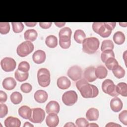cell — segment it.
Wrapping results in <instances>:
<instances>
[{
    "mask_svg": "<svg viewBox=\"0 0 127 127\" xmlns=\"http://www.w3.org/2000/svg\"><path fill=\"white\" fill-rule=\"evenodd\" d=\"M10 30V25L8 22L0 23V33L1 34H6Z\"/></svg>",
    "mask_w": 127,
    "mask_h": 127,
    "instance_id": "37",
    "label": "cell"
},
{
    "mask_svg": "<svg viewBox=\"0 0 127 127\" xmlns=\"http://www.w3.org/2000/svg\"><path fill=\"white\" fill-rule=\"evenodd\" d=\"M25 25L27 26H28V27H34L35 25H36L37 23L36 22H28V23L27 22H25Z\"/></svg>",
    "mask_w": 127,
    "mask_h": 127,
    "instance_id": "48",
    "label": "cell"
},
{
    "mask_svg": "<svg viewBox=\"0 0 127 127\" xmlns=\"http://www.w3.org/2000/svg\"><path fill=\"white\" fill-rule=\"evenodd\" d=\"M75 123L76 126L78 127H87L89 124L88 122L86 119L84 118H78L76 121Z\"/></svg>",
    "mask_w": 127,
    "mask_h": 127,
    "instance_id": "39",
    "label": "cell"
},
{
    "mask_svg": "<svg viewBox=\"0 0 127 127\" xmlns=\"http://www.w3.org/2000/svg\"><path fill=\"white\" fill-rule=\"evenodd\" d=\"M39 26L43 29H48L49 28L52 24V22H40Z\"/></svg>",
    "mask_w": 127,
    "mask_h": 127,
    "instance_id": "45",
    "label": "cell"
},
{
    "mask_svg": "<svg viewBox=\"0 0 127 127\" xmlns=\"http://www.w3.org/2000/svg\"><path fill=\"white\" fill-rule=\"evenodd\" d=\"M8 113V108L7 106L2 103L0 104V118H2L4 117Z\"/></svg>",
    "mask_w": 127,
    "mask_h": 127,
    "instance_id": "41",
    "label": "cell"
},
{
    "mask_svg": "<svg viewBox=\"0 0 127 127\" xmlns=\"http://www.w3.org/2000/svg\"><path fill=\"white\" fill-rule=\"evenodd\" d=\"M71 30L70 28L65 27L62 28L59 33V42H68L71 41Z\"/></svg>",
    "mask_w": 127,
    "mask_h": 127,
    "instance_id": "10",
    "label": "cell"
},
{
    "mask_svg": "<svg viewBox=\"0 0 127 127\" xmlns=\"http://www.w3.org/2000/svg\"><path fill=\"white\" fill-rule=\"evenodd\" d=\"M113 40L117 45L123 44L125 41V34L121 31H117L113 35Z\"/></svg>",
    "mask_w": 127,
    "mask_h": 127,
    "instance_id": "25",
    "label": "cell"
},
{
    "mask_svg": "<svg viewBox=\"0 0 127 127\" xmlns=\"http://www.w3.org/2000/svg\"><path fill=\"white\" fill-rule=\"evenodd\" d=\"M116 25V22H102V24L98 29L97 33L102 37H108L111 35L112 30L114 29Z\"/></svg>",
    "mask_w": 127,
    "mask_h": 127,
    "instance_id": "5",
    "label": "cell"
},
{
    "mask_svg": "<svg viewBox=\"0 0 127 127\" xmlns=\"http://www.w3.org/2000/svg\"><path fill=\"white\" fill-rule=\"evenodd\" d=\"M95 68L94 66H89L86 68L84 71L83 76L84 79L88 82H91L97 79V77L95 74Z\"/></svg>",
    "mask_w": 127,
    "mask_h": 127,
    "instance_id": "11",
    "label": "cell"
},
{
    "mask_svg": "<svg viewBox=\"0 0 127 127\" xmlns=\"http://www.w3.org/2000/svg\"><path fill=\"white\" fill-rule=\"evenodd\" d=\"M45 117V113L43 109L40 108L32 109V114L30 121L33 123H41Z\"/></svg>",
    "mask_w": 127,
    "mask_h": 127,
    "instance_id": "7",
    "label": "cell"
},
{
    "mask_svg": "<svg viewBox=\"0 0 127 127\" xmlns=\"http://www.w3.org/2000/svg\"><path fill=\"white\" fill-rule=\"evenodd\" d=\"M88 81L85 79L84 78L83 79H81L80 80H79L78 81H77L76 83V87L77 88V89L79 90V89L81 88V87L82 86H83L84 84L88 83Z\"/></svg>",
    "mask_w": 127,
    "mask_h": 127,
    "instance_id": "43",
    "label": "cell"
},
{
    "mask_svg": "<svg viewBox=\"0 0 127 127\" xmlns=\"http://www.w3.org/2000/svg\"><path fill=\"white\" fill-rule=\"evenodd\" d=\"M110 105L111 110L114 112H119L122 109L123 106L122 100L117 97H115L111 99Z\"/></svg>",
    "mask_w": 127,
    "mask_h": 127,
    "instance_id": "14",
    "label": "cell"
},
{
    "mask_svg": "<svg viewBox=\"0 0 127 127\" xmlns=\"http://www.w3.org/2000/svg\"><path fill=\"white\" fill-rule=\"evenodd\" d=\"M18 114L20 117L24 119L29 120L31 116L32 109L27 106L24 105L20 107L18 109Z\"/></svg>",
    "mask_w": 127,
    "mask_h": 127,
    "instance_id": "19",
    "label": "cell"
},
{
    "mask_svg": "<svg viewBox=\"0 0 127 127\" xmlns=\"http://www.w3.org/2000/svg\"><path fill=\"white\" fill-rule=\"evenodd\" d=\"M60 46L61 48L63 49H66L69 48L71 45V41L68 42H59Z\"/></svg>",
    "mask_w": 127,
    "mask_h": 127,
    "instance_id": "46",
    "label": "cell"
},
{
    "mask_svg": "<svg viewBox=\"0 0 127 127\" xmlns=\"http://www.w3.org/2000/svg\"><path fill=\"white\" fill-rule=\"evenodd\" d=\"M110 58H115V54L113 50H107L101 53V59L103 63H105Z\"/></svg>",
    "mask_w": 127,
    "mask_h": 127,
    "instance_id": "32",
    "label": "cell"
},
{
    "mask_svg": "<svg viewBox=\"0 0 127 127\" xmlns=\"http://www.w3.org/2000/svg\"><path fill=\"white\" fill-rule=\"evenodd\" d=\"M46 55L44 51L38 50L36 51L32 55L34 62L37 64H41L44 63L46 60Z\"/></svg>",
    "mask_w": 127,
    "mask_h": 127,
    "instance_id": "13",
    "label": "cell"
},
{
    "mask_svg": "<svg viewBox=\"0 0 127 127\" xmlns=\"http://www.w3.org/2000/svg\"><path fill=\"white\" fill-rule=\"evenodd\" d=\"M37 79L39 84L41 87L48 86L51 81V75L49 70L46 68H40L37 72Z\"/></svg>",
    "mask_w": 127,
    "mask_h": 127,
    "instance_id": "3",
    "label": "cell"
},
{
    "mask_svg": "<svg viewBox=\"0 0 127 127\" xmlns=\"http://www.w3.org/2000/svg\"><path fill=\"white\" fill-rule=\"evenodd\" d=\"M106 66L109 69L112 70L113 68L118 65V62L115 58H110L105 62Z\"/></svg>",
    "mask_w": 127,
    "mask_h": 127,
    "instance_id": "34",
    "label": "cell"
},
{
    "mask_svg": "<svg viewBox=\"0 0 127 127\" xmlns=\"http://www.w3.org/2000/svg\"><path fill=\"white\" fill-rule=\"evenodd\" d=\"M55 24L56 26H57V27H63L65 25V22H55Z\"/></svg>",
    "mask_w": 127,
    "mask_h": 127,
    "instance_id": "49",
    "label": "cell"
},
{
    "mask_svg": "<svg viewBox=\"0 0 127 127\" xmlns=\"http://www.w3.org/2000/svg\"><path fill=\"white\" fill-rule=\"evenodd\" d=\"M60 107L58 102L56 101H50L46 106V111L48 114L51 113L58 114L60 112Z\"/></svg>",
    "mask_w": 127,
    "mask_h": 127,
    "instance_id": "12",
    "label": "cell"
},
{
    "mask_svg": "<svg viewBox=\"0 0 127 127\" xmlns=\"http://www.w3.org/2000/svg\"><path fill=\"white\" fill-rule=\"evenodd\" d=\"M121 127V126L119 125V124H115L114 123H109L108 124H107L106 125V127Z\"/></svg>",
    "mask_w": 127,
    "mask_h": 127,
    "instance_id": "47",
    "label": "cell"
},
{
    "mask_svg": "<svg viewBox=\"0 0 127 127\" xmlns=\"http://www.w3.org/2000/svg\"><path fill=\"white\" fill-rule=\"evenodd\" d=\"M112 70L113 71L114 76L118 78H122L124 77L125 75V69L119 64L115 66Z\"/></svg>",
    "mask_w": 127,
    "mask_h": 127,
    "instance_id": "28",
    "label": "cell"
},
{
    "mask_svg": "<svg viewBox=\"0 0 127 127\" xmlns=\"http://www.w3.org/2000/svg\"><path fill=\"white\" fill-rule=\"evenodd\" d=\"M0 65L2 69L5 72H10L14 70L16 66L15 60L10 57H5L2 59L0 62Z\"/></svg>",
    "mask_w": 127,
    "mask_h": 127,
    "instance_id": "8",
    "label": "cell"
},
{
    "mask_svg": "<svg viewBox=\"0 0 127 127\" xmlns=\"http://www.w3.org/2000/svg\"><path fill=\"white\" fill-rule=\"evenodd\" d=\"M119 25H120V26H122V27H126L127 25V24L124 25V23H119Z\"/></svg>",
    "mask_w": 127,
    "mask_h": 127,
    "instance_id": "53",
    "label": "cell"
},
{
    "mask_svg": "<svg viewBox=\"0 0 127 127\" xmlns=\"http://www.w3.org/2000/svg\"><path fill=\"white\" fill-rule=\"evenodd\" d=\"M87 127H98V125L95 123H91V124H88Z\"/></svg>",
    "mask_w": 127,
    "mask_h": 127,
    "instance_id": "52",
    "label": "cell"
},
{
    "mask_svg": "<svg viewBox=\"0 0 127 127\" xmlns=\"http://www.w3.org/2000/svg\"><path fill=\"white\" fill-rule=\"evenodd\" d=\"M95 74L97 78L103 79L107 76L108 74V71L104 66L99 65L95 68Z\"/></svg>",
    "mask_w": 127,
    "mask_h": 127,
    "instance_id": "22",
    "label": "cell"
},
{
    "mask_svg": "<svg viewBox=\"0 0 127 127\" xmlns=\"http://www.w3.org/2000/svg\"><path fill=\"white\" fill-rule=\"evenodd\" d=\"M81 96L84 98H94L97 96L99 94V90L98 88L89 83L84 84L79 89Z\"/></svg>",
    "mask_w": 127,
    "mask_h": 127,
    "instance_id": "2",
    "label": "cell"
},
{
    "mask_svg": "<svg viewBox=\"0 0 127 127\" xmlns=\"http://www.w3.org/2000/svg\"><path fill=\"white\" fill-rule=\"evenodd\" d=\"M57 84L60 89H66L70 86L71 82L67 77L63 76L57 79Z\"/></svg>",
    "mask_w": 127,
    "mask_h": 127,
    "instance_id": "18",
    "label": "cell"
},
{
    "mask_svg": "<svg viewBox=\"0 0 127 127\" xmlns=\"http://www.w3.org/2000/svg\"><path fill=\"white\" fill-rule=\"evenodd\" d=\"M105 93L113 97H117L119 95V93L116 90V85L114 83L109 84L107 86Z\"/></svg>",
    "mask_w": 127,
    "mask_h": 127,
    "instance_id": "31",
    "label": "cell"
},
{
    "mask_svg": "<svg viewBox=\"0 0 127 127\" xmlns=\"http://www.w3.org/2000/svg\"><path fill=\"white\" fill-rule=\"evenodd\" d=\"M116 90L119 94L127 96V84L125 82H120L116 85Z\"/></svg>",
    "mask_w": 127,
    "mask_h": 127,
    "instance_id": "27",
    "label": "cell"
},
{
    "mask_svg": "<svg viewBox=\"0 0 127 127\" xmlns=\"http://www.w3.org/2000/svg\"><path fill=\"white\" fill-rule=\"evenodd\" d=\"M100 42L96 37H89L85 38L82 42L83 51L88 54L95 53L99 47Z\"/></svg>",
    "mask_w": 127,
    "mask_h": 127,
    "instance_id": "1",
    "label": "cell"
},
{
    "mask_svg": "<svg viewBox=\"0 0 127 127\" xmlns=\"http://www.w3.org/2000/svg\"><path fill=\"white\" fill-rule=\"evenodd\" d=\"M29 69L30 64L28 62L26 61H23L20 62L18 66V69L23 72H28Z\"/></svg>",
    "mask_w": 127,
    "mask_h": 127,
    "instance_id": "36",
    "label": "cell"
},
{
    "mask_svg": "<svg viewBox=\"0 0 127 127\" xmlns=\"http://www.w3.org/2000/svg\"><path fill=\"white\" fill-rule=\"evenodd\" d=\"M114 83L113 81L110 79H105L102 83V89L103 90V91L105 93V91H106V88L107 87V86L111 84V83Z\"/></svg>",
    "mask_w": 127,
    "mask_h": 127,
    "instance_id": "42",
    "label": "cell"
},
{
    "mask_svg": "<svg viewBox=\"0 0 127 127\" xmlns=\"http://www.w3.org/2000/svg\"><path fill=\"white\" fill-rule=\"evenodd\" d=\"M78 96L74 90L65 92L62 96L63 102L66 106H70L74 105L77 101Z\"/></svg>",
    "mask_w": 127,
    "mask_h": 127,
    "instance_id": "6",
    "label": "cell"
},
{
    "mask_svg": "<svg viewBox=\"0 0 127 127\" xmlns=\"http://www.w3.org/2000/svg\"><path fill=\"white\" fill-rule=\"evenodd\" d=\"M119 119L124 125H127V111L126 110L122 111L119 114Z\"/></svg>",
    "mask_w": 127,
    "mask_h": 127,
    "instance_id": "38",
    "label": "cell"
},
{
    "mask_svg": "<svg viewBox=\"0 0 127 127\" xmlns=\"http://www.w3.org/2000/svg\"><path fill=\"white\" fill-rule=\"evenodd\" d=\"M35 101L39 103H43L45 102L48 97V93L43 90H38L36 91L34 95Z\"/></svg>",
    "mask_w": 127,
    "mask_h": 127,
    "instance_id": "16",
    "label": "cell"
},
{
    "mask_svg": "<svg viewBox=\"0 0 127 127\" xmlns=\"http://www.w3.org/2000/svg\"><path fill=\"white\" fill-rule=\"evenodd\" d=\"M7 95L4 91L0 90V102L4 103L7 100Z\"/></svg>",
    "mask_w": 127,
    "mask_h": 127,
    "instance_id": "44",
    "label": "cell"
},
{
    "mask_svg": "<svg viewBox=\"0 0 127 127\" xmlns=\"http://www.w3.org/2000/svg\"><path fill=\"white\" fill-rule=\"evenodd\" d=\"M32 89V86L29 83H23L20 86L21 91L25 93H28L30 92Z\"/></svg>",
    "mask_w": 127,
    "mask_h": 127,
    "instance_id": "40",
    "label": "cell"
},
{
    "mask_svg": "<svg viewBox=\"0 0 127 127\" xmlns=\"http://www.w3.org/2000/svg\"><path fill=\"white\" fill-rule=\"evenodd\" d=\"M14 76L17 81L19 82H22L28 79L29 76V73L28 72H23L17 69L15 71Z\"/></svg>",
    "mask_w": 127,
    "mask_h": 127,
    "instance_id": "29",
    "label": "cell"
},
{
    "mask_svg": "<svg viewBox=\"0 0 127 127\" xmlns=\"http://www.w3.org/2000/svg\"><path fill=\"white\" fill-rule=\"evenodd\" d=\"M16 84L17 83L15 80L11 77L5 78L2 81V86L7 90L13 89L16 86Z\"/></svg>",
    "mask_w": 127,
    "mask_h": 127,
    "instance_id": "20",
    "label": "cell"
},
{
    "mask_svg": "<svg viewBox=\"0 0 127 127\" xmlns=\"http://www.w3.org/2000/svg\"><path fill=\"white\" fill-rule=\"evenodd\" d=\"M86 38V34L84 32L80 29L76 30L74 33V39L78 43L81 44Z\"/></svg>",
    "mask_w": 127,
    "mask_h": 127,
    "instance_id": "26",
    "label": "cell"
},
{
    "mask_svg": "<svg viewBox=\"0 0 127 127\" xmlns=\"http://www.w3.org/2000/svg\"><path fill=\"white\" fill-rule=\"evenodd\" d=\"M4 126L5 127H19L21 126V121L16 117L9 116L4 121Z\"/></svg>",
    "mask_w": 127,
    "mask_h": 127,
    "instance_id": "17",
    "label": "cell"
},
{
    "mask_svg": "<svg viewBox=\"0 0 127 127\" xmlns=\"http://www.w3.org/2000/svg\"><path fill=\"white\" fill-rule=\"evenodd\" d=\"M114 48V43L111 40H105L102 42L101 50L103 52L107 50H113Z\"/></svg>",
    "mask_w": 127,
    "mask_h": 127,
    "instance_id": "33",
    "label": "cell"
},
{
    "mask_svg": "<svg viewBox=\"0 0 127 127\" xmlns=\"http://www.w3.org/2000/svg\"><path fill=\"white\" fill-rule=\"evenodd\" d=\"M76 126H75V125H74L73 123H71V122H69V123H67L64 126V127H76Z\"/></svg>",
    "mask_w": 127,
    "mask_h": 127,
    "instance_id": "50",
    "label": "cell"
},
{
    "mask_svg": "<svg viewBox=\"0 0 127 127\" xmlns=\"http://www.w3.org/2000/svg\"><path fill=\"white\" fill-rule=\"evenodd\" d=\"M38 33L35 29H28L27 30L24 34V39L26 41L33 42L34 41L37 37Z\"/></svg>",
    "mask_w": 127,
    "mask_h": 127,
    "instance_id": "23",
    "label": "cell"
},
{
    "mask_svg": "<svg viewBox=\"0 0 127 127\" xmlns=\"http://www.w3.org/2000/svg\"><path fill=\"white\" fill-rule=\"evenodd\" d=\"M82 70L78 65H73L69 67L67 72L68 76L73 81H76L81 78Z\"/></svg>",
    "mask_w": 127,
    "mask_h": 127,
    "instance_id": "9",
    "label": "cell"
},
{
    "mask_svg": "<svg viewBox=\"0 0 127 127\" xmlns=\"http://www.w3.org/2000/svg\"><path fill=\"white\" fill-rule=\"evenodd\" d=\"M98 110L95 108H91L86 113V118L89 121H97L99 118Z\"/></svg>",
    "mask_w": 127,
    "mask_h": 127,
    "instance_id": "21",
    "label": "cell"
},
{
    "mask_svg": "<svg viewBox=\"0 0 127 127\" xmlns=\"http://www.w3.org/2000/svg\"><path fill=\"white\" fill-rule=\"evenodd\" d=\"M47 125L49 127H55L59 123V118L57 114L51 113L48 114L46 119Z\"/></svg>",
    "mask_w": 127,
    "mask_h": 127,
    "instance_id": "15",
    "label": "cell"
},
{
    "mask_svg": "<svg viewBox=\"0 0 127 127\" xmlns=\"http://www.w3.org/2000/svg\"><path fill=\"white\" fill-rule=\"evenodd\" d=\"M10 98L11 102L16 105L19 104L22 101V96L20 92L15 91L11 94Z\"/></svg>",
    "mask_w": 127,
    "mask_h": 127,
    "instance_id": "30",
    "label": "cell"
},
{
    "mask_svg": "<svg viewBox=\"0 0 127 127\" xmlns=\"http://www.w3.org/2000/svg\"><path fill=\"white\" fill-rule=\"evenodd\" d=\"M11 25L13 32L16 33H20L24 28L23 24L21 22H11Z\"/></svg>",
    "mask_w": 127,
    "mask_h": 127,
    "instance_id": "35",
    "label": "cell"
},
{
    "mask_svg": "<svg viewBox=\"0 0 127 127\" xmlns=\"http://www.w3.org/2000/svg\"><path fill=\"white\" fill-rule=\"evenodd\" d=\"M34 45L30 41H25L20 44L16 49L17 55L21 57H25L34 50Z\"/></svg>",
    "mask_w": 127,
    "mask_h": 127,
    "instance_id": "4",
    "label": "cell"
},
{
    "mask_svg": "<svg viewBox=\"0 0 127 127\" xmlns=\"http://www.w3.org/2000/svg\"><path fill=\"white\" fill-rule=\"evenodd\" d=\"M23 127H34V126L33 125H32L31 124H30V123L28 122H26L24 123V125H23Z\"/></svg>",
    "mask_w": 127,
    "mask_h": 127,
    "instance_id": "51",
    "label": "cell"
},
{
    "mask_svg": "<svg viewBox=\"0 0 127 127\" xmlns=\"http://www.w3.org/2000/svg\"><path fill=\"white\" fill-rule=\"evenodd\" d=\"M46 45L50 48H54L57 46L58 39L54 35L48 36L45 40Z\"/></svg>",
    "mask_w": 127,
    "mask_h": 127,
    "instance_id": "24",
    "label": "cell"
}]
</instances>
